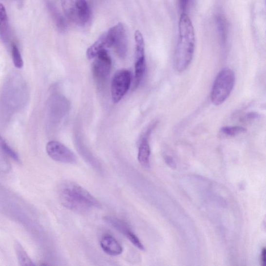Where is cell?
Returning a JSON list of instances; mask_svg holds the SVG:
<instances>
[{"label": "cell", "mask_w": 266, "mask_h": 266, "mask_svg": "<svg viewBox=\"0 0 266 266\" xmlns=\"http://www.w3.org/2000/svg\"><path fill=\"white\" fill-rule=\"evenodd\" d=\"M217 23L219 32L222 37L223 40H225L226 37V24L223 19L219 17L217 18Z\"/></svg>", "instance_id": "d6986e66"}, {"label": "cell", "mask_w": 266, "mask_h": 266, "mask_svg": "<svg viewBox=\"0 0 266 266\" xmlns=\"http://www.w3.org/2000/svg\"><path fill=\"white\" fill-rule=\"evenodd\" d=\"M62 10L67 19L79 26H84L91 18L87 0H61Z\"/></svg>", "instance_id": "277c9868"}, {"label": "cell", "mask_w": 266, "mask_h": 266, "mask_svg": "<svg viewBox=\"0 0 266 266\" xmlns=\"http://www.w3.org/2000/svg\"><path fill=\"white\" fill-rule=\"evenodd\" d=\"M47 6L59 32L65 33L67 29V24L64 17L51 2H47Z\"/></svg>", "instance_id": "7c38bea8"}, {"label": "cell", "mask_w": 266, "mask_h": 266, "mask_svg": "<svg viewBox=\"0 0 266 266\" xmlns=\"http://www.w3.org/2000/svg\"><path fill=\"white\" fill-rule=\"evenodd\" d=\"M136 41L134 88L142 81L146 70L145 43L142 33L137 30L135 33Z\"/></svg>", "instance_id": "ba28073f"}, {"label": "cell", "mask_w": 266, "mask_h": 266, "mask_svg": "<svg viewBox=\"0 0 266 266\" xmlns=\"http://www.w3.org/2000/svg\"><path fill=\"white\" fill-rule=\"evenodd\" d=\"M61 205L73 212L83 214L100 207V203L88 191L75 183L66 182L58 189Z\"/></svg>", "instance_id": "6da1fadb"}, {"label": "cell", "mask_w": 266, "mask_h": 266, "mask_svg": "<svg viewBox=\"0 0 266 266\" xmlns=\"http://www.w3.org/2000/svg\"><path fill=\"white\" fill-rule=\"evenodd\" d=\"M46 151L53 160L74 164L77 162L76 155L64 144L57 141H50L46 146Z\"/></svg>", "instance_id": "52a82bcc"}, {"label": "cell", "mask_w": 266, "mask_h": 266, "mask_svg": "<svg viewBox=\"0 0 266 266\" xmlns=\"http://www.w3.org/2000/svg\"><path fill=\"white\" fill-rule=\"evenodd\" d=\"M92 65V73L95 80L103 82L110 74L112 60L107 50L100 52L95 58Z\"/></svg>", "instance_id": "9c48e42d"}, {"label": "cell", "mask_w": 266, "mask_h": 266, "mask_svg": "<svg viewBox=\"0 0 266 266\" xmlns=\"http://www.w3.org/2000/svg\"><path fill=\"white\" fill-rule=\"evenodd\" d=\"M110 38L112 48H113L118 57L124 58L127 57L128 50V41L127 31L122 23L112 27L107 31Z\"/></svg>", "instance_id": "5b68a950"}, {"label": "cell", "mask_w": 266, "mask_h": 266, "mask_svg": "<svg viewBox=\"0 0 266 266\" xmlns=\"http://www.w3.org/2000/svg\"><path fill=\"white\" fill-rule=\"evenodd\" d=\"M111 48L110 40L107 32L101 35L95 43L92 44L87 52V57L90 59L95 58L101 52Z\"/></svg>", "instance_id": "8fae6325"}, {"label": "cell", "mask_w": 266, "mask_h": 266, "mask_svg": "<svg viewBox=\"0 0 266 266\" xmlns=\"http://www.w3.org/2000/svg\"><path fill=\"white\" fill-rule=\"evenodd\" d=\"M131 83L129 70L121 69L114 74L112 83V97L114 103H118L126 95Z\"/></svg>", "instance_id": "8992f818"}, {"label": "cell", "mask_w": 266, "mask_h": 266, "mask_svg": "<svg viewBox=\"0 0 266 266\" xmlns=\"http://www.w3.org/2000/svg\"><path fill=\"white\" fill-rule=\"evenodd\" d=\"M261 263L262 265L266 266V248L262 249L261 253Z\"/></svg>", "instance_id": "603a6c76"}, {"label": "cell", "mask_w": 266, "mask_h": 266, "mask_svg": "<svg viewBox=\"0 0 266 266\" xmlns=\"http://www.w3.org/2000/svg\"><path fill=\"white\" fill-rule=\"evenodd\" d=\"M100 245L103 251L109 255L117 256L122 253L123 248L119 242L109 234L101 237Z\"/></svg>", "instance_id": "30bf717a"}, {"label": "cell", "mask_w": 266, "mask_h": 266, "mask_svg": "<svg viewBox=\"0 0 266 266\" xmlns=\"http://www.w3.org/2000/svg\"><path fill=\"white\" fill-rule=\"evenodd\" d=\"M12 57L14 66L19 69L23 66V61L20 51L17 45L13 43L11 48Z\"/></svg>", "instance_id": "2e32d148"}, {"label": "cell", "mask_w": 266, "mask_h": 266, "mask_svg": "<svg viewBox=\"0 0 266 266\" xmlns=\"http://www.w3.org/2000/svg\"><path fill=\"white\" fill-rule=\"evenodd\" d=\"M151 148L147 137L143 138L140 144L138 153V160L141 165L148 167L150 165Z\"/></svg>", "instance_id": "5bb4252c"}, {"label": "cell", "mask_w": 266, "mask_h": 266, "mask_svg": "<svg viewBox=\"0 0 266 266\" xmlns=\"http://www.w3.org/2000/svg\"><path fill=\"white\" fill-rule=\"evenodd\" d=\"M195 43L192 23L187 14H182L179 22V38L175 57V65L178 72H184L190 64Z\"/></svg>", "instance_id": "7a4b0ae2"}, {"label": "cell", "mask_w": 266, "mask_h": 266, "mask_svg": "<svg viewBox=\"0 0 266 266\" xmlns=\"http://www.w3.org/2000/svg\"><path fill=\"white\" fill-rule=\"evenodd\" d=\"M164 160H165L166 163L170 168L173 169L176 168V163L171 156L168 155H165V156H164Z\"/></svg>", "instance_id": "44dd1931"}, {"label": "cell", "mask_w": 266, "mask_h": 266, "mask_svg": "<svg viewBox=\"0 0 266 266\" xmlns=\"http://www.w3.org/2000/svg\"><path fill=\"white\" fill-rule=\"evenodd\" d=\"M235 81V74L231 69L225 68L219 73L211 91V100L214 105H222L229 97Z\"/></svg>", "instance_id": "3957f363"}, {"label": "cell", "mask_w": 266, "mask_h": 266, "mask_svg": "<svg viewBox=\"0 0 266 266\" xmlns=\"http://www.w3.org/2000/svg\"><path fill=\"white\" fill-rule=\"evenodd\" d=\"M264 226H265V228L266 229V216L264 221Z\"/></svg>", "instance_id": "cb8c5ba5"}, {"label": "cell", "mask_w": 266, "mask_h": 266, "mask_svg": "<svg viewBox=\"0 0 266 266\" xmlns=\"http://www.w3.org/2000/svg\"><path fill=\"white\" fill-rule=\"evenodd\" d=\"M246 131L245 128L239 126L225 127L222 128L221 130L224 135L231 137L242 134Z\"/></svg>", "instance_id": "e0dca14e"}, {"label": "cell", "mask_w": 266, "mask_h": 266, "mask_svg": "<svg viewBox=\"0 0 266 266\" xmlns=\"http://www.w3.org/2000/svg\"><path fill=\"white\" fill-rule=\"evenodd\" d=\"M15 251L18 257V261L20 266H34L35 264L30 259L24 248L18 242H16L14 245Z\"/></svg>", "instance_id": "9a60e30c"}, {"label": "cell", "mask_w": 266, "mask_h": 266, "mask_svg": "<svg viewBox=\"0 0 266 266\" xmlns=\"http://www.w3.org/2000/svg\"><path fill=\"white\" fill-rule=\"evenodd\" d=\"M190 2V0H178L179 7L182 13V14H186Z\"/></svg>", "instance_id": "ffe728a7"}, {"label": "cell", "mask_w": 266, "mask_h": 266, "mask_svg": "<svg viewBox=\"0 0 266 266\" xmlns=\"http://www.w3.org/2000/svg\"><path fill=\"white\" fill-rule=\"evenodd\" d=\"M259 114H257L255 113H251L247 114L244 118V120L247 121H248L250 120H253L254 119H255L256 118H259Z\"/></svg>", "instance_id": "7402d4cb"}, {"label": "cell", "mask_w": 266, "mask_h": 266, "mask_svg": "<svg viewBox=\"0 0 266 266\" xmlns=\"http://www.w3.org/2000/svg\"><path fill=\"white\" fill-rule=\"evenodd\" d=\"M1 147L4 152L7 155H9L10 157L18 163L20 162L19 155L18 153L16 152L9 145H8L6 141L2 138H1Z\"/></svg>", "instance_id": "ac0fdd59"}, {"label": "cell", "mask_w": 266, "mask_h": 266, "mask_svg": "<svg viewBox=\"0 0 266 266\" xmlns=\"http://www.w3.org/2000/svg\"><path fill=\"white\" fill-rule=\"evenodd\" d=\"M0 35L2 41L6 43L10 38V27L9 20L4 6L1 4L0 7Z\"/></svg>", "instance_id": "4fadbf2b"}]
</instances>
